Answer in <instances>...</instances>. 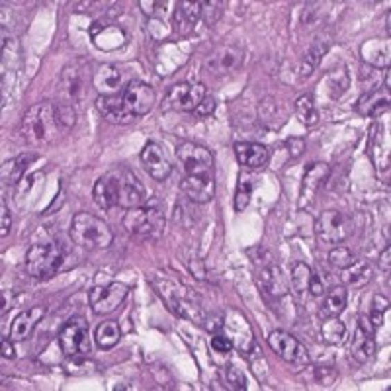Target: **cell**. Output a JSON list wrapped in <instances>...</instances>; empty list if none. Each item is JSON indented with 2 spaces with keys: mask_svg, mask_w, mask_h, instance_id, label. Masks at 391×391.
Masks as SVG:
<instances>
[{
  "mask_svg": "<svg viewBox=\"0 0 391 391\" xmlns=\"http://www.w3.org/2000/svg\"><path fill=\"white\" fill-rule=\"evenodd\" d=\"M71 239L75 241L78 247L100 250L108 249L114 243V233L100 218L87 211H78L71 223Z\"/></svg>",
  "mask_w": 391,
  "mask_h": 391,
  "instance_id": "obj_1",
  "label": "cell"
},
{
  "mask_svg": "<svg viewBox=\"0 0 391 391\" xmlns=\"http://www.w3.org/2000/svg\"><path fill=\"white\" fill-rule=\"evenodd\" d=\"M57 125L59 123L55 118V104L51 102L35 104L24 114L22 137L30 145H44L53 139Z\"/></svg>",
  "mask_w": 391,
  "mask_h": 391,
  "instance_id": "obj_2",
  "label": "cell"
},
{
  "mask_svg": "<svg viewBox=\"0 0 391 391\" xmlns=\"http://www.w3.org/2000/svg\"><path fill=\"white\" fill-rule=\"evenodd\" d=\"M155 288L159 290V293L163 295V299L168 304V307L174 311V315L188 319L192 323L198 325H204V319H206V311L204 307L198 304L196 295L184 286H178V284L168 282H155Z\"/></svg>",
  "mask_w": 391,
  "mask_h": 391,
  "instance_id": "obj_3",
  "label": "cell"
},
{
  "mask_svg": "<svg viewBox=\"0 0 391 391\" xmlns=\"http://www.w3.org/2000/svg\"><path fill=\"white\" fill-rule=\"evenodd\" d=\"M123 227L137 239L151 241L157 239L163 233L164 218L161 209L153 206L131 207L123 218Z\"/></svg>",
  "mask_w": 391,
  "mask_h": 391,
  "instance_id": "obj_4",
  "label": "cell"
},
{
  "mask_svg": "<svg viewBox=\"0 0 391 391\" xmlns=\"http://www.w3.org/2000/svg\"><path fill=\"white\" fill-rule=\"evenodd\" d=\"M63 264V252L55 243L33 245L26 254V270L32 278H51Z\"/></svg>",
  "mask_w": 391,
  "mask_h": 391,
  "instance_id": "obj_5",
  "label": "cell"
},
{
  "mask_svg": "<svg viewBox=\"0 0 391 391\" xmlns=\"http://www.w3.org/2000/svg\"><path fill=\"white\" fill-rule=\"evenodd\" d=\"M88 63L82 59H75L63 69L61 73V94H63V102L65 104H76L82 102L88 94Z\"/></svg>",
  "mask_w": 391,
  "mask_h": 391,
  "instance_id": "obj_6",
  "label": "cell"
},
{
  "mask_svg": "<svg viewBox=\"0 0 391 391\" xmlns=\"http://www.w3.org/2000/svg\"><path fill=\"white\" fill-rule=\"evenodd\" d=\"M352 219L337 209H327L315 221L317 237L327 245H338L352 235Z\"/></svg>",
  "mask_w": 391,
  "mask_h": 391,
  "instance_id": "obj_7",
  "label": "cell"
},
{
  "mask_svg": "<svg viewBox=\"0 0 391 391\" xmlns=\"http://www.w3.org/2000/svg\"><path fill=\"white\" fill-rule=\"evenodd\" d=\"M176 159L188 174L194 176H214V157L206 147L192 141L180 143L176 147Z\"/></svg>",
  "mask_w": 391,
  "mask_h": 391,
  "instance_id": "obj_8",
  "label": "cell"
},
{
  "mask_svg": "<svg viewBox=\"0 0 391 391\" xmlns=\"http://www.w3.org/2000/svg\"><path fill=\"white\" fill-rule=\"evenodd\" d=\"M204 98H206V87L204 85L180 82V85H174L168 90V94L163 102V110H166V112H196V108L202 104Z\"/></svg>",
  "mask_w": 391,
  "mask_h": 391,
  "instance_id": "obj_9",
  "label": "cell"
},
{
  "mask_svg": "<svg viewBox=\"0 0 391 391\" xmlns=\"http://www.w3.org/2000/svg\"><path fill=\"white\" fill-rule=\"evenodd\" d=\"M128 286L120 282H112L108 286H94L90 293H88V304L90 309L96 313V315H106L116 311L123 299L128 297Z\"/></svg>",
  "mask_w": 391,
  "mask_h": 391,
  "instance_id": "obj_10",
  "label": "cell"
},
{
  "mask_svg": "<svg viewBox=\"0 0 391 391\" xmlns=\"http://www.w3.org/2000/svg\"><path fill=\"white\" fill-rule=\"evenodd\" d=\"M268 345L270 348L286 362H290L293 366H307L309 364V352L307 348L297 340L295 337H292L290 333L286 331H272L268 335Z\"/></svg>",
  "mask_w": 391,
  "mask_h": 391,
  "instance_id": "obj_11",
  "label": "cell"
},
{
  "mask_svg": "<svg viewBox=\"0 0 391 391\" xmlns=\"http://www.w3.org/2000/svg\"><path fill=\"white\" fill-rule=\"evenodd\" d=\"M59 345L67 356L75 358L88 352V323L80 317H75L59 333Z\"/></svg>",
  "mask_w": 391,
  "mask_h": 391,
  "instance_id": "obj_12",
  "label": "cell"
},
{
  "mask_svg": "<svg viewBox=\"0 0 391 391\" xmlns=\"http://www.w3.org/2000/svg\"><path fill=\"white\" fill-rule=\"evenodd\" d=\"M243 49L237 45H221L219 49H216L214 53L207 57L206 69L211 75H229L235 73L241 65H243Z\"/></svg>",
  "mask_w": 391,
  "mask_h": 391,
  "instance_id": "obj_13",
  "label": "cell"
},
{
  "mask_svg": "<svg viewBox=\"0 0 391 391\" xmlns=\"http://www.w3.org/2000/svg\"><path fill=\"white\" fill-rule=\"evenodd\" d=\"M116 180H118V192H120V206L125 209L131 207H139L145 202V188L139 182V178L128 168H118Z\"/></svg>",
  "mask_w": 391,
  "mask_h": 391,
  "instance_id": "obj_14",
  "label": "cell"
},
{
  "mask_svg": "<svg viewBox=\"0 0 391 391\" xmlns=\"http://www.w3.org/2000/svg\"><path fill=\"white\" fill-rule=\"evenodd\" d=\"M121 96L133 116H145L155 106V90L141 80H131Z\"/></svg>",
  "mask_w": 391,
  "mask_h": 391,
  "instance_id": "obj_15",
  "label": "cell"
},
{
  "mask_svg": "<svg viewBox=\"0 0 391 391\" xmlns=\"http://www.w3.org/2000/svg\"><path fill=\"white\" fill-rule=\"evenodd\" d=\"M141 163L145 166V171L149 173V176L155 178V180H159V182L166 180L171 176V173H173V164L168 163V159H166L163 149L153 141H149L143 147Z\"/></svg>",
  "mask_w": 391,
  "mask_h": 391,
  "instance_id": "obj_16",
  "label": "cell"
},
{
  "mask_svg": "<svg viewBox=\"0 0 391 391\" xmlns=\"http://www.w3.org/2000/svg\"><path fill=\"white\" fill-rule=\"evenodd\" d=\"M257 282L262 293H266L268 297H284L290 292V280L286 276V272L278 264H268L266 268H262L257 276Z\"/></svg>",
  "mask_w": 391,
  "mask_h": 391,
  "instance_id": "obj_17",
  "label": "cell"
},
{
  "mask_svg": "<svg viewBox=\"0 0 391 391\" xmlns=\"http://www.w3.org/2000/svg\"><path fill=\"white\" fill-rule=\"evenodd\" d=\"M96 108L106 120L112 121V123H118V125H128V123L135 120V116L125 106L123 96H118V94H102V96H98Z\"/></svg>",
  "mask_w": 391,
  "mask_h": 391,
  "instance_id": "obj_18",
  "label": "cell"
},
{
  "mask_svg": "<svg viewBox=\"0 0 391 391\" xmlns=\"http://www.w3.org/2000/svg\"><path fill=\"white\" fill-rule=\"evenodd\" d=\"M180 190L184 192V196L194 202V204H207L214 200L216 194V182L214 176H194L188 174L184 180L180 182Z\"/></svg>",
  "mask_w": 391,
  "mask_h": 391,
  "instance_id": "obj_19",
  "label": "cell"
},
{
  "mask_svg": "<svg viewBox=\"0 0 391 391\" xmlns=\"http://www.w3.org/2000/svg\"><path fill=\"white\" fill-rule=\"evenodd\" d=\"M235 155H237L239 164L247 166V168H252V171L264 168L270 161V153L261 143L239 141L235 145Z\"/></svg>",
  "mask_w": 391,
  "mask_h": 391,
  "instance_id": "obj_20",
  "label": "cell"
},
{
  "mask_svg": "<svg viewBox=\"0 0 391 391\" xmlns=\"http://www.w3.org/2000/svg\"><path fill=\"white\" fill-rule=\"evenodd\" d=\"M92 196H94V202L102 209H112V207L120 206V192H118V180H116L114 171L98 178Z\"/></svg>",
  "mask_w": 391,
  "mask_h": 391,
  "instance_id": "obj_21",
  "label": "cell"
},
{
  "mask_svg": "<svg viewBox=\"0 0 391 391\" xmlns=\"http://www.w3.org/2000/svg\"><path fill=\"white\" fill-rule=\"evenodd\" d=\"M45 309L44 307H32L28 311H24L20 315L14 319V323L10 327V338L20 342V340H26L30 338V335L33 333V329L37 327V323L44 319Z\"/></svg>",
  "mask_w": 391,
  "mask_h": 391,
  "instance_id": "obj_22",
  "label": "cell"
},
{
  "mask_svg": "<svg viewBox=\"0 0 391 391\" xmlns=\"http://www.w3.org/2000/svg\"><path fill=\"white\" fill-rule=\"evenodd\" d=\"M350 354L358 364H366L368 360L374 358L376 354V340H374V333H368L366 329L358 327L354 337H352V345H350Z\"/></svg>",
  "mask_w": 391,
  "mask_h": 391,
  "instance_id": "obj_23",
  "label": "cell"
},
{
  "mask_svg": "<svg viewBox=\"0 0 391 391\" xmlns=\"http://www.w3.org/2000/svg\"><path fill=\"white\" fill-rule=\"evenodd\" d=\"M198 20H202V2H180L174 12V24L180 33H190Z\"/></svg>",
  "mask_w": 391,
  "mask_h": 391,
  "instance_id": "obj_24",
  "label": "cell"
},
{
  "mask_svg": "<svg viewBox=\"0 0 391 391\" xmlns=\"http://www.w3.org/2000/svg\"><path fill=\"white\" fill-rule=\"evenodd\" d=\"M347 307V290L342 286H333L329 292L323 295V304L319 307V317L329 319V317H338Z\"/></svg>",
  "mask_w": 391,
  "mask_h": 391,
  "instance_id": "obj_25",
  "label": "cell"
},
{
  "mask_svg": "<svg viewBox=\"0 0 391 391\" xmlns=\"http://www.w3.org/2000/svg\"><path fill=\"white\" fill-rule=\"evenodd\" d=\"M94 87L102 92V94H114L118 88L121 87V73L118 67L104 65L96 71V75L92 76Z\"/></svg>",
  "mask_w": 391,
  "mask_h": 391,
  "instance_id": "obj_26",
  "label": "cell"
},
{
  "mask_svg": "<svg viewBox=\"0 0 391 391\" xmlns=\"http://www.w3.org/2000/svg\"><path fill=\"white\" fill-rule=\"evenodd\" d=\"M390 108V92H372V94H368V96H362L360 98L358 106H356V110H358L362 116H380V114H383L385 110Z\"/></svg>",
  "mask_w": 391,
  "mask_h": 391,
  "instance_id": "obj_27",
  "label": "cell"
},
{
  "mask_svg": "<svg viewBox=\"0 0 391 391\" xmlns=\"http://www.w3.org/2000/svg\"><path fill=\"white\" fill-rule=\"evenodd\" d=\"M33 161V155H20L2 164V182L4 184H16L26 173L28 164Z\"/></svg>",
  "mask_w": 391,
  "mask_h": 391,
  "instance_id": "obj_28",
  "label": "cell"
},
{
  "mask_svg": "<svg viewBox=\"0 0 391 391\" xmlns=\"http://www.w3.org/2000/svg\"><path fill=\"white\" fill-rule=\"evenodd\" d=\"M321 338H323V342L331 345V347L342 345L345 338H347V327H345L342 321H338L337 317L323 319V325H321Z\"/></svg>",
  "mask_w": 391,
  "mask_h": 391,
  "instance_id": "obj_29",
  "label": "cell"
},
{
  "mask_svg": "<svg viewBox=\"0 0 391 391\" xmlns=\"http://www.w3.org/2000/svg\"><path fill=\"white\" fill-rule=\"evenodd\" d=\"M362 53H364V59L368 61L370 65L376 67H388L390 65V44L385 42H368V44L362 45Z\"/></svg>",
  "mask_w": 391,
  "mask_h": 391,
  "instance_id": "obj_30",
  "label": "cell"
},
{
  "mask_svg": "<svg viewBox=\"0 0 391 391\" xmlns=\"http://www.w3.org/2000/svg\"><path fill=\"white\" fill-rule=\"evenodd\" d=\"M342 280L347 286H352V288H360L364 284H368L372 280V266L368 262H352L348 268H345V274H342Z\"/></svg>",
  "mask_w": 391,
  "mask_h": 391,
  "instance_id": "obj_31",
  "label": "cell"
},
{
  "mask_svg": "<svg viewBox=\"0 0 391 391\" xmlns=\"http://www.w3.org/2000/svg\"><path fill=\"white\" fill-rule=\"evenodd\" d=\"M94 337H96L98 347L104 348V350H110V348L116 347L118 340H120V325L116 321H104L102 325L96 327V335Z\"/></svg>",
  "mask_w": 391,
  "mask_h": 391,
  "instance_id": "obj_32",
  "label": "cell"
},
{
  "mask_svg": "<svg viewBox=\"0 0 391 391\" xmlns=\"http://www.w3.org/2000/svg\"><path fill=\"white\" fill-rule=\"evenodd\" d=\"M331 174V166L325 163H311L305 168L304 174V188L305 190H317L319 186L325 182Z\"/></svg>",
  "mask_w": 391,
  "mask_h": 391,
  "instance_id": "obj_33",
  "label": "cell"
},
{
  "mask_svg": "<svg viewBox=\"0 0 391 391\" xmlns=\"http://www.w3.org/2000/svg\"><path fill=\"white\" fill-rule=\"evenodd\" d=\"M313 272L305 264V262H293L290 278H292V288L297 293H304L309 290V282H311Z\"/></svg>",
  "mask_w": 391,
  "mask_h": 391,
  "instance_id": "obj_34",
  "label": "cell"
},
{
  "mask_svg": "<svg viewBox=\"0 0 391 391\" xmlns=\"http://www.w3.org/2000/svg\"><path fill=\"white\" fill-rule=\"evenodd\" d=\"M350 85L347 69H338V71H331L325 78V88L329 90V96L338 98Z\"/></svg>",
  "mask_w": 391,
  "mask_h": 391,
  "instance_id": "obj_35",
  "label": "cell"
},
{
  "mask_svg": "<svg viewBox=\"0 0 391 391\" xmlns=\"http://www.w3.org/2000/svg\"><path fill=\"white\" fill-rule=\"evenodd\" d=\"M327 49H329V44H321V42H317L315 45L309 47V51L305 53L304 65H302V76H309L315 71L321 63V59L325 57Z\"/></svg>",
  "mask_w": 391,
  "mask_h": 391,
  "instance_id": "obj_36",
  "label": "cell"
},
{
  "mask_svg": "<svg viewBox=\"0 0 391 391\" xmlns=\"http://www.w3.org/2000/svg\"><path fill=\"white\" fill-rule=\"evenodd\" d=\"M295 112H297L299 120L304 121L305 125H315L317 120H319L315 104H313L311 96H307V94L297 98V102H295Z\"/></svg>",
  "mask_w": 391,
  "mask_h": 391,
  "instance_id": "obj_37",
  "label": "cell"
},
{
  "mask_svg": "<svg viewBox=\"0 0 391 391\" xmlns=\"http://www.w3.org/2000/svg\"><path fill=\"white\" fill-rule=\"evenodd\" d=\"M335 286V280H333V276L329 274L327 270H319L317 274L311 276V282H309V292L313 293L315 297L319 295H325L331 288Z\"/></svg>",
  "mask_w": 391,
  "mask_h": 391,
  "instance_id": "obj_38",
  "label": "cell"
},
{
  "mask_svg": "<svg viewBox=\"0 0 391 391\" xmlns=\"http://www.w3.org/2000/svg\"><path fill=\"white\" fill-rule=\"evenodd\" d=\"M55 118H57V123H59V128H61V130H71L76 121L75 106L65 104V102L55 104Z\"/></svg>",
  "mask_w": 391,
  "mask_h": 391,
  "instance_id": "obj_39",
  "label": "cell"
},
{
  "mask_svg": "<svg viewBox=\"0 0 391 391\" xmlns=\"http://www.w3.org/2000/svg\"><path fill=\"white\" fill-rule=\"evenodd\" d=\"M250 196H252V182L247 176H241L239 186H237V194H235V209L243 211L245 207L249 206Z\"/></svg>",
  "mask_w": 391,
  "mask_h": 391,
  "instance_id": "obj_40",
  "label": "cell"
},
{
  "mask_svg": "<svg viewBox=\"0 0 391 391\" xmlns=\"http://www.w3.org/2000/svg\"><path fill=\"white\" fill-rule=\"evenodd\" d=\"M223 14V2L211 0V2H202V20L207 26H214Z\"/></svg>",
  "mask_w": 391,
  "mask_h": 391,
  "instance_id": "obj_41",
  "label": "cell"
},
{
  "mask_svg": "<svg viewBox=\"0 0 391 391\" xmlns=\"http://www.w3.org/2000/svg\"><path fill=\"white\" fill-rule=\"evenodd\" d=\"M329 262L333 264V266H337V268H348L352 262H354V254L347 249V247H337V249H333L329 252Z\"/></svg>",
  "mask_w": 391,
  "mask_h": 391,
  "instance_id": "obj_42",
  "label": "cell"
},
{
  "mask_svg": "<svg viewBox=\"0 0 391 391\" xmlns=\"http://www.w3.org/2000/svg\"><path fill=\"white\" fill-rule=\"evenodd\" d=\"M225 381H227V385L231 390H237V391L247 390L245 374H243L239 368H235V366H227V368H225Z\"/></svg>",
  "mask_w": 391,
  "mask_h": 391,
  "instance_id": "obj_43",
  "label": "cell"
},
{
  "mask_svg": "<svg viewBox=\"0 0 391 391\" xmlns=\"http://www.w3.org/2000/svg\"><path fill=\"white\" fill-rule=\"evenodd\" d=\"M315 376L317 380H319V383H323V385H333L335 380H337L338 372L335 368H331V366H321V368H317Z\"/></svg>",
  "mask_w": 391,
  "mask_h": 391,
  "instance_id": "obj_44",
  "label": "cell"
},
{
  "mask_svg": "<svg viewBox=\"0 0 391 391\" xmlns=\"http://www.w3.org/2000/svg\"><path fill=\"white\" fill-rule=\"evenodd\" d=\"M211 348L216 350V352H221V354H225V352H231L233 350V340L225 335H216V337L211 338Z\"/></svg>",
  "mask_w": 391,
  "mask_h": 391,
  "instance_id": "obj_45",
  "label": "cell"
},
{
  "mask_svg": "<svg viewBox=\"0 0 391 391\" xmlns=\"http://www.w3.org/2000/svg\"><path fill=\"white\" fill-rule=\"evenodd\" d=\"M139 6H141L143 12L149 14V16H161V14L166 12V2H147V0H141Z\"/></svg>",
  "mask_w": 391,
  "mask_h": 391,
  "instance_id": "obj_46",
  "label": "cell"
},
{
  "mask_svg": "<svg viewBox=\"0 0 391 391\" xmlns=\"http://www.w3.org/2000/svg\"><path fill=\"white\" fill-rule=\"evenodd\" d=\"M286 147H288L290 157L297 159V157L305 151V139L304 137H290V139L286 141Z\"/></svg>",
  "mask_w": 391,
  "mask_h": 391,
  "instance_id": "obj_47",
  "label": "cell"
},
{
  "mask_svg": "<svg viewBox=\"0 0 391 391\" xmlns=\"http://www.w3.org/2000/svg\"><path fill=\"white\" fill-rule=\"evenodd\" d=\"M0 235L2 237H6L8 233H10V225H12V219H10V214H8V207H6V202L2 200V204H0Z\"/></svg>",
  "mask_w": 391,
  "mask_h": 391,
  "instance_id": "obj_48",
  "label": "cell"
},
{
  "mask_svg": "<svg viewBox=\"0 0 391 391\" xmlns=\"http://www.w3.org/2000/svg\"><path fill=\"white\" fill-rule=\"evenodd\" d=\"M204 327H206L209 333H216V335H218L219 331L225 327V319L221 315H206V319H204Z\"/></svg>",
  "mask_w": 391,
  "mask_h": 391,
  "instance_id": "obj_49",
  "label": "cell"
},
{
  "mask_svg": "<svg viewBox=\"0 0 391 391\" xmlns=\"http://www.w3.org/2000/svg\"><path fill=\"white\" fill-rule=\"evenodd\" d=\"M214 110H216V100L214 98H209V96H206L204 100H202V104L196 108V114L198 116H209V114H214Z\"/></svg>",
  "mask_w": 391,
  "mask_h": 391,
  "instance_id": "obj_50",
  "label": "cell"
},
{
  "mask_svg": "<svg viewBox=\"0 0 391 391\" xmlns=\"http://www.w3.org/2000/svg\"><path fill=\"white\" fill-rule=\"evenodd\" d=\"M390 309V299L383 297V295H376L374 297V305H372V311H388Z\"/></svg>",
  "mask_w": 391,
  "mask_h": 391,
  "instance_id": "obj_51",
  "label": "cell"
},
{
  "mask_svg": "<svg viewBox=\"0 0 391 391\" xmlns=\"http://www.w3.org/2000/svg\"><path fill=\"white\" fill-rule=\"evenodd\" d=\"M190 270H192V274H194L198 280H204V278H206V272H204V266H202V262L200 261L190 262Z\"/></svg>",
  "mask_w": 391,
  "mask_h": 391,
  "instance_id": "obj_52",
  "label": "cell"
},
{
  "mask_svg": "<svg viewBox=\"0 0 391 391\" xmlns=\"http://www.w3.org/2000/svg\"><path fill=\"white\" fill-rule=\"evenodd\" d=\"M368 319L374 329H378V327L383 325V313H381V311H372Z\"/></svg>",
  "mask_w": 391,
  "mask_h": 391,
  "instance_id": "obj_53",
  "label": "cell"
},
{
  "mask_svg": "<svg viewBox=\"0 0 391 391\" xmlns=\"http://www.w3.org/2000/svg\"><path fill=\"white\" fill-rule=\"evenodd\" d=\"M390 257H391V249L390 247H385V250L381 252V257H380V266L385 272H390Z\"/></svg>",
  "mask_w": 391,
  "mask_h": 391,
  "instance_id": "obj_54",
  "label": "cell"
},
{
  "mask_svg": "<svg viewBox=\"0 0 391 391\" xmlns=\"http://www.w3.org/2000/svg\"><path fill=\"white\" fill-rule=\"evenodd\" d=\"M2 356L4 358H14V348L8 338H2Z\"/></svg>",
  "mask_w": 391,
  "mask_h": 391,
  "instance_id": "obj_55",
  "label": "cell"
},
{
  "mask_svg": "<svg viewBox=\"0 0 391 391\" xmlns=\"http://www.w3.org/2000/svg\"><path fill=\"white\" fill-rule=\"evenodd\" d=\"M390 85H391V75H390V71L385 73V88L390 90Z\"/></svg>",
  "mask_w": 391,
  "mask_h": 391,
  "instance_id": "obj_56",
  "label": "cell"
}]
</instances>
